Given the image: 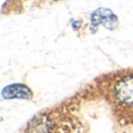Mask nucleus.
I'll list each match as a JSON object with an SVG mask.
<instances>
[{
    "instance_id": "20e7f679",
    "label": "nucleus",
    "mask_w": 133,
    "mask_h": 133,
    "mask_svg": "<svg viewBox=\"0 0 133 133\" xmlns=\"http://www.w3.org/2000/svg\"><path fill=\"white\" fill-rule=\"evenodd\" d=\"M71 27L74 30H78L82 27V22L79 20H71Z\"/></svg>"
},
{
    "instance_id": "39448f33",
    "label": "nucleus",
    "mask_w": 133,
    "mask_h": 133,
    "mask_svg": "<svg viewBox=\"0 0 133 133\" xmlns=\"http://www.w3.org/2000/svg\"><path fill=\"white\" fill-rule=\"evenodd\" d=\"M50 1H56L57 2V1H62V0H50Z\"/></svg>"
},
{
    "instance_id": "7ed1b4c3",
    "label": "nucleus",
    "mask_w": 133,
    "mask_h": 133,
    "mask_svg": "<svg viewBox=\"0 0 133 133\" xmlns=\"http://www.w3.org/2000/svg\"><path fill=\"white\" fill-rule=\"evenodd\" d=\"M1 97L4 99H32L33 91L23 83H12L2 88Z\"/></svg>"
},
{
    "instance_id": "f257e3e1",
    "label": "nucleus",
    "mask_w": 133,
    "mask_h": 133,
    "mask_svg": "<svg viewBox=\"0 0 133 133\" xmlns=\"http://www.w3.org/2000/svg\"><path fill=\"white\" fill-rule=\"evenodd\" d=\"M110 97L118 115L133 116V71L125 72L113 79Z\"/></svg>"
},
{
    "instance_id": "f03ea898",
    "label": "nucleus",
    "mask_w": 133,
    "mask_h": 133,
    "mask_svg": "<svg viewBox=\"0 0 133 133\" xmlns=\"http://www.w3.org/2000/svg\"><path fill=\"white\" fill-rule=\"evenodd\" d=\"M118 16L113 13L111 9L105 7H99L96 11H94L90 16V28L91 33H96L99 26H103L106 29L113 30L118 27Z\"/></svg>"
}]
</instances>
